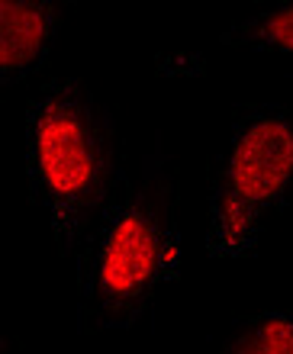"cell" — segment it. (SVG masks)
Returning <instances> with one entry per match:
<instances>
[{"label": "cell", "mask_w": 293, "mask_h": 354, "mask_svg": "<svg viewBox=\"0 0 293 354\" xmlns=\"http://www.w3.org/2000/svg\"><path fill=\"white\" fill-rule=\"evenodd\" d=\"M248 223H252V216H248V203L242 196L229 194L223 200V232H226V242L236 245L242 235H245Z\"/></svg>", "instance_id": "8992f818"}, {"label": "cell", "mask_w": 293, "mask_h": 354, "mask_svg": "<svg viewBox=\"0 0 293 354\" xmlns=\"http://www.w3.org/2000/svg\"><path fill=\"white\" fill-rule=\"evenodd\" d=\"M46 13L32 3L0 0V68H23L39 55Z\"/></svg>", "instance_id": "277c9868"}, {"label": "cell", "mask_w": 293, "mask_h": 354, "mask_svg": "<svg viewBox=\"0 0 293 354\" xmlns=\"http://www.w3.org/2000/svg\"><path fill=\"white\" fill-rule=\"evenodd\" d=\"M271 42H277V46H284L293 52V3L284 10H277L274 17L265 23V29H261Z\"/></svg>", "instance_id": "52a82bcc"}, {"label": "cell", "mask_w": 293, "mask_h": 354, "mask_svg": "<svg viewBox=\"0 0 293 354\" xmlns=\"http://www.w3.org/2000/svg\"><path fill=\"white\" fill-rule=\"evenodd\" d=\"M293 174V132L277 120L255 122L232 151V190L245 203H261L281 190Z\"/></svg>", "instance_id": "7a4b0ae2"}, {"label": "cell", "mask_w": 293, "mask_h": 354, "mask_svg": "<svg viewBox=\"0 0 293 354\" xmlns=\"http://www.w3.org/2000/svg\"><path fill=\"white\" fill-rule=\"evenodd\" d=\"M238 354H293V322L271 319L258 328L252 345H242Z\"/></svg>", "instance_id": "5b68a950"}, {"label": "cell", "mask_w": 293, "mask_h": 354, "mask_svg": "<svg viewBox=\"0 0 293 354\" xmlns=\"http://www.w3.org/2000/svg\"><path fill=\"white\" fill-rule=\"evenodd\" d=\"M39 165L46 184L58 196H77L94 177V151L84 122L65 103H48L36 126Z\"/></svg>", "instance_id": "6da1fadb"}, {"label": "cell", "mask_w": 293, "mask_h": 354, "mask_svg": "<svg viewBox=\"0 0 293 354\" xmlns=\"http://www.w3.org/2000/svg\"><path fill=\"white\" fill-rule=\"evenodd\" d=\"M158 268V239L142 216H126L104 252L100 280L110 293H133Z\"/></svg>", "instance_id": "3957f363"}]
</instances>
